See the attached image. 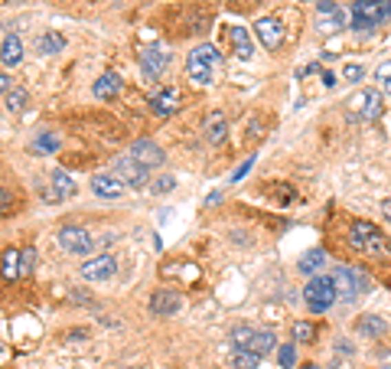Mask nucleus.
Here are the masks:
<instances>
[{
    "mask_svg": "<svg viewBox=\"0 0 391 369\" xmlns=\"http://www.w3.org/2000/svg\"><path fill=\"white\" fill-rule=\"evenodd\" d=\"M385 330H388V323L381 317H375V314H366V317L359 320V333L362 337H381Z\"/></svg>",
    "mask_w": 391,
    "mask_h": 369,
    "instance_id": "26",
    "label": "nucleus"
},
{
    "mask_svg": "<svg viewBox=\"0 0 391 369\" xmlns=\"http://www.w3.org/2000/svg\"><path fill=\"white\" fill-rule=\"evenodd\" d=\"M232 3H235V7H244V3H248V0H232Z\"/></svg>",
    "mask_w": 391,
    "mask_h": 369,
    "instance_id": "41",
    "label": "nucleus"
},
{
    "mask_svg": "<svg viewBox=\"0 0 391 369\" xmlns=\"http://www.w3.org/2000/svg\"><path fill=\"white\" fill-rule=\"evenodd\" d=\"M375 79H379V82H391V59H385L379 66V72H375Z\"/></svg>",
    "mask_w": 391,
    "mask_h": 369,
    "instance_id": "35",
    "label": "nucleus"
},
{
    "mask_svg": "<svg viewBox=\"0 0 391 369\" xmlns=\"http://www.w3.org/2000/svg\"><path fill=\"white\" fill-rule=\"evenodd\" d=\"M274 343H277L274 330H257L248 350H251V353H257V357H264V353H271V350H274Z\"/></svg>",
    "mask_w": 391,
    "mask_h": 369,
    "instance_id": "25",
    "label": "nucleus"
},
{
    "mask_svg": "<svg viewBox=\"0 0 391 369\" xmlns=\"http://www.w3.org/2000/svg\"><path fill=\"white\" fill-rule=\"evenodd\" d=\"M255 33H257L261 46H264L268 52H274V50H281L284 46V26H281L277 17H261V20L255 23Z\"/></svg>",
    "mask_w": 391,
    "mask_h": 369,
    "instance_id": "9",
    "label": "nucleus"
},
{
    "mask_svg": "<svg viewBox=\"0 0 391 369\" xmlns=\"http://www.w3.org/2000/svg\"><path fill=\"white\" fill-rule=\"evenodd\" d=\"M326 265H330V259H326L323 248H310L306 255H300V271H304V275H317V271L326 268Z\"/></svg>",
    "mask_w": 391,
    "mask_h": 369,
    "instance_id": "22",
    "label": "nucleus"
},
{
    "mask_svg": "<svg viewBox=\"0 0 391 369\" xmlns=\"http://www.w3.org/2000/svg\"><path fill=\"white\" fill-rule=\"evenodd\" d=\"M261 366V357L251 353V350H235L232 357V369H257Z\"/></svg>",
    "mask_w": 391,
    "mask_h": 369,
    "instance_id": "28",
    "label": "nucleus"
},
{
    "mask_svg": "<svg viewBox=\"0 0 391 369\" xmlns=\"http://www.w3.org/2000/svg\"><path fill=\"white\" fill-rule=\"evenodd\" d=\"M381 108H385V101H381L375 88H362V92H355L352 99L346 101V111H349L352 121H379Z\"/></svg>",
    "mask_w": 391,
    "mask_h": 369,
    "instance_id": "4",
    "label": "nucleus"
},
{
    "mask_svg": "<svg viewBox=\"0 0 391 369\" xmlns=\"http://www.w3.org/2000/svg\"><path fill=\"white\" fill-rule=\"evenodd\" d=\"M186 72L193 82L199 86H212V79H215V66H209L206 59H199L196 52H189V59H186Z\"/></svg>",
    "mask_w": 391,
    "mask_h": 369,
    "instance_id": "16",
    "label": "nucleus"
},
{
    "mask_svg": "<svg viewBox=\"0 0 391 369\" xmlns=\"http://www.w3.org/2000/svg\"><path fill=\"white\" fill-rule=\"evenodd\" d=\"M323 86L332 88V86H336V75H332V72H323Z\"/></svg>",
    "mask_w": 391,
    "mask_h": 369,
    "instance_id": "39",
    "label": "nucleus"
},
{
    "mask_svg": "<svg viewBox=\"0 0 391 369\" xmlns=\"http://www.w3.org/2000/svg\"><path fill=\"white\" fill-rule=\"evenodd\" d=\"M362 75H366V69H362V66H355V62H349V66L342 69V79H349V82H359Z\"/></svg>",
    "mask_w": 391,
    "mask_h": 369,
    "instance_id": "34",
    "label": "nucleus"
},
{
    "mask_svg": "<svg viewBox=\"0 0 391 369\" xmlns=\"http://www.w3.org/2000/svg\"><path fill=\"white\" fill-rule=\"evenodd\" d=\"M167 69H170V52L163 50V46H147L144 56H140V72H144V79L157 82Z\"/></svg>",
    "mask_w": 391,
    "mask_h": 369,
    "instance_id": "8",
    "label": "nucleus"
},
{
    "mask_svg": "<svg viewBox=\"0 0 391 369\" xmlns=\"http://www.w3.org/2000/svg\"><path fill=\"white\" fill-rule=\"evenodd\" d=\"M0 59H3V66H7V69L23 59V43L13 37V33H3V43H0Z\"/></svg>",
    "mask_w": 391,
    "mask_h": 369,
    "instance_id": "21",
    "label": "nucleus"
},
{
    "mask_svg": "<svg viewBox=\"0 0 391 369\" xmlns=\"http://www.w3.org/2000/svg\"><path fill=\"white\" fill-rule=\"evenodd\" d=\"M349 246L355 252H366V255H388V242H385V235L366 219H355L352 229H349Z\"/></svg>",
    "mask_w": 391,
    "mask_h": 369,
    "instance_id": "2",
    "label": "nucleus"
},
{
    "mask_svg": "<svg viewBox=\"0 0 391 369\" xmlns=\"http://www.w3.org/2000/svg\"><path fill=\"white\" fill-rule=\"evenodd\" d=\"M131 157L140 160L147 170H150V167H160V163L167 160V157H163V148H160L157 141H150V137H140V141L131 144Z\"/></svg>",
    "mask_w": 391,
    "mask_h": 369,
    "instance_id": "13",
    "label": "nucleus"
},
{
    "mask_svg": "<svg viewBox=\"0 0 391 369\" xmlns=\"http://www.w3.org/2000/svg\"><path fill=\"white\" fill-rule=\"evenodd\" d=\"M255 327H244V323H242V327H235V330L232 333H229V340H232V346H235V350H248V346H251V340H255Z\"/></svg>",
    "mask_w": 391,
    "mask_h": 369,
    "instance_id": "27",
    "label": "nucleus"
},
{
    "mask_svg": "<svg viewBox=\"0 0 391 369\" xmlns=\"http://www.w3.org/2000/svg\"><path fill=\"white\" fill-rule=\"evenodd\" d=\"M20 259H23V275H30V271H33V261H36V252H33V248H26Z\"/></svg>",
    "mask_w": 391,
    "mask_h": 369,
    "instance_id": "37",
    "label": "nucleus"
},
{
    "mask_svg": "<svg viewBox=\"0 0 391 369\" xmlns=\"http://www.w3.org/2000/svg\"><path fill=\"white\" fill-rule=\"evenodd\" d=\"M313 337H317V330H313V323H293V340L297 343H313Z\"/></svg>",
    "mask_w": 391,
    "mask_h": 369,
    "instance_id": "31",
    "label": "nucleus"
},
{
    "mask_svg": "<svg viewBox=\"0 0 391 369\" xmlns=\"http://www.w3.org/2000/svg\"><path fill=\"white\" fill-rule=\"evenodd\" d=\"M20 275H23V259H20V252L7 248V252H3V278L13 281V278H20Z\"/></svg>",
    "mask_w": 391,
    "mask_h": 369,
    "instance_id": "24",
    "label": "nucleus"
},
{
    "mask_svg": "<svg viewBox=\"0 0 391 369\" xmlns=\"http://www.w3.org/2000/svg\"><path fill=\"white\" fill-rule=\"evenodd\" d=\"M180 105H183L180 88H163V92H157V95L150 99V111H154L157 118H167L173 111H180Z\"/></svg>",
    "mask_w": 391,
    "mask_h": 369,
    "instance_id": "15",
    "label": "nucleus"
},
{
    "mask_svg": "<svg viewBox=\"0 0 391 369\" xmlns=\"http://www.w3.org/2000/svg\"><path fill=\"white\" fill-rule=\"evenodd\" d=\"M300 369H319V366H317V363H306V366H300Z\"/></svg>",
    "mask_w": 391,
    "mask_h": 369,
    "instance_id": "40",
    "label": "nucleus"
},
{
    "mask_svg": "<svg viewBox=\"0 0 391 369\" xmlns=\"http://www.w3.org/2000/svg\"><path fill=\"white\" fill-rule=\"evenodd\" d=\"M332 281H336V291H339V301H352L362 288H366V278L362 271L355 268H336L332 271Z\"/></svg>",
    "mask_w": 391,
    "mask_h": 369,
    "instance_id": "10",
    "label": "nucleus"
},
{
    "mask_svg": "<svg viewBox=\"0 0 391 369\" xmlns=\"http://www.w3.org/2000/svg\"><path fill=\"white\" fill-rule=\"evenodd\" d=\"M114 271H118L114 255H92V259L82 265V278H85V281H108Z\"/></svg>",
    "mask_w": 391,
    "mask_h": 369,
    "instance_id": "12",
    "label": "nucleus"
},
{
    "mask_svg": "<svg viewBox=\"0 0 391 369\" xmlns=\"http://www.w3.org/2000/svg\"><path fill=\"white\" fill-rule=\"evenodd\" d=\"M92 92H95V99H101V101L118 99V95H121V75L105 72V75H101V79L95 82V86H92Z\"/></svg>",
    "mask_w": 391,
    "mask_h": 369,
    "instance_id": "19",
    "label": "nucleus"
},
{
    "mask_svg": "<svg viewBox=\"0 0 391 369\" xmlns=\"http://www.w3.org/2000/svg\"><path fill=\"white\" fill-rule=\"evenodd\" d=\"M277 359H281V366L284 369H293V359H297V353H293V346H281V353H277Z\"/></svg>",
    "mask_w": 391,
    "mask_h": 369,
    "instance_id": "33",
    "label": "nucleus"
},
{
    "mask_svg": "<svg viewBox=\"0 0 391 369\" xmlns=\"http://www.w3.org/2000/svg\"><path fill=\"white\" fill-rule=\"evenodd\" d=\"M193 52H196V56H199V59H206L209 66H219V62H222L219 50H215V46H209V43H206V46H196Z\"/></svg>",
    "mask_w": 391,
    "mask_h": 369,
    "instance_id": "32",
    "label": "nucleus"
},
{
    "mask_svg": "<svg viewBox=\"0 0 391 369\" xmlns=\"http://www.w3.org/2000/svg\"><path fill=\"white\" fill-rule=\"evenodd\" d=\"M352 23V13H346L336 0H317V30L319 33H339Z\"/></svg>",
    "mask_w": 391,
    "mask_h": 369,
    "instance_id": "5",
    "label": "nucleus"
},
{
    "mask_svg": "<svg viewBox=\"0 0 391 369\" xmlns=\"http://www.w3.org/2000/svg\"><path fill=\"white\" fill-rule=\"evenodd\" d=\"M379 369H391V366H379Z\"/></svg>",
    "mask_w": 391,
    "mask_h": 369,
    "instance_id": "43",
    "label": "nucleus"
},
{
    "mask_svg": "<svg viewBox=\"0 0 391 369\" xmlns=\"http://www.w3.org/2000/svg\"><path fill=\"white\" fill-rule=\"evenodd\" d=\"M304 301L306 308L313 310V314H326V310L339 301V291H336V281H332V275H313L304 288Z\"/></svg>",
    "mask_w": 391,
    "mask_h": 369,
    "instance_id": "1",
    "label": "nucleus"
},
{
    "mask_svg": "<svg viewBox=\"0 0 391 369\" xmlns=\"http://www.w3.org/2000/svg\"><path fill=\"white\" fill-rule=\"evenodd\" d=\"M36 50H39V56H56V52L65 50V39L49 30V33H43V37L36 39Z\"/></svg>",
    "mask_w": 391,
    "mask_h": 369,
    "instance_id": "23",
    "label": "nucleus"
},
{
    "mask_svg": "<svg viewBox=\"0 0 391 369\" xmlns=\"http://www.w3.org/2000/svg\"><path fill=\"white\" fill-rule=\"evenodd\" d=\"M170 190H173V177H160L154 183V193H170Z\"/></svg>",
    "mask_w": 391,
    "mask_h": 369,
    "instance_id": "36",
    "label": "nucleus"
},
{
    "mask_svg": "<svg viewBox=\"0 0 391 369\" xmlns=\"http://www.w3.org/2000/svg\"><path fill=\"white\" fill-rule=\"evenodd\" d=\"M225 137H229V121L222 118L219 111H212L206 118V141L219 148V144H225Z\"/></svg>",
    "mask_w": 391,
    "mask_h": 369,
    "instance_id": "20",
    "label": "nucleus"
},
{
    "mask_svg": "<svg viewBox=\"0 0 391 369\" xmlns=\"http://www.w3.org/2000/svg\"><path fill=\"white\" fill-rule=\"evenodd\" d=\"M180 308H183V295L173 291V288H160V291H154V297H150V314H154V317H170V314H176Z\"/></svg>",
    "mask_w": 391,
    "mask_h": 369,
    "instance_id": "11",
    "label": "nucleus"
},
{
    "mask_svg": "<svg viewBox=\"0 0 391 369\" xmlns=\"http://www.w3.org/2000/svg\"><path fill=\"white\" fill-rule=\"evenodd\" d=\"M114 173L124 180V186H134V190H144L147 186V167L140 160L131 157V154H124V157L114 160Z\"/></svg>",
    "mask_w": 391,
    "mask_h": 369,
    "instance_id": "7",
    "label": "nucleus"
},
{
    "mask_svg": "<svg viewBox=\"0 0 391 369\" xmlns=\"http://www.w3.org/2000/svg\"><path fill=\"white\" fill-rule=\"evenodd\" d=\"M391 20V0H355L352 3V30H375Z\"/></svg>",
    "mask_w": 391,
    "mask_h": 369,
    "instance_id": "3",
    "label": "nucleus"
},
{
    "mask_svg": "<svg viewBox=\"0 0 391 369\" xmlns=\"http://www.w3.org/2000/svg\"><path fill=\"white\" fill-rule=\"evenodd\" d=\"M92 193L101 199H118L124 193V180L118 173H95L92 177Z\"/></svg>",
    "mask_w": 391,
    "mask_h": 369,
    "instance_id": "14",
    "label": "nucleus"
},
{
    "mask_svg": "<svg viewBox=\"0 0 391 369\" xmlns=\"http://www.w3.org/2000/svg\"><path fill=\"white\" fill-rule=\"evenodd\" d=\"M385 92H388V95H391V82H385Z\"/></svg>",
    "mask_w": 391,
    "mask_h": 369,
    "instance_id": "42",
    "label": "nucleus"
},
{
    "mask_svg": "<svg viewBox=\"0 0 391 369\" xmlns=\"http://www.w3.org/2000/svg\"><path fill=\"white\" fill-rule=\"evenodd\" d=\"M30 150H36V154H52V150H59V137L56 134H39L33 144H30Z\"/></svg>",
    "mask_w": 391,
    "mask_h": 369,
    "instance_id": "30",
    "label": "nucleus"
},
{
    "mask_svg": "<svg viewBox=\"0 0 391 369\" xmlns=\"http://www.w3.org/2000/svg\"><path fill=\"white\" fill-rule=\"evenodd\" d=\"M59 246L69 255H88L95 248V239H92V232L78 229V226H65V229H59Z\"/></svg>",
    "mask_w": 391,
    "mask_h": 369,
    "instance_id": "6",
    "label": "nucleus"
},
{
    "mask_svg": "<svg viewBox=\"0 0 391 369\" xmlns=\"http://www.w3.org/2000/svg\"><path fill=\"white\" fill-rule=\"evenodd\" d=\"M3 108L7 111H23L26 108V92L23 88H10V92H3Z\"/></svg>",
    "mask_w": 391,
    "mask_h": 369,
    "instance_id": "29",
    "label": "nucleus"
},
{
    "mask_svg": "<svg viewBox=\"0 0 391 369\" xmlns=\"http://www.w3.org/2000/svg\"><path fill=\"white\" fill-rule=\"evenodd\" d=\"M49 190H46V199L49 203H59V199H69L75 197V183H72V177H65V173H52V180H49Z\"/></svg>",
    "mask_w": 391,
    "mask_h": 369,
    "instance_id": "18",
    "label": "nucleus"
},
{
    "mask_svg": "<svg viewBox=\"0 0 391 369\" xmlns=\"http://www.w3.org/2000/svg\"><path fill=\"white\" fill-rule=\"evenodd\" d=\"M381 216L391 222V199H381Z\"/></svg>",
    "mask_w": 391,
    "mask_h": 369,
    "instance_id": "38",
    "label": "nucleus"
},
{
    "mask_svg": "<svg viewBox=\"0 0 391 369\" xmlns=\"http://www.w3.org/2000/svg\"><path fill=\"white\" fill-rule=\"evenodd\" d=\"M229 37H232L235 56H238L242 62H248L251 56H255V39H251V33H248L244 26H229Z\"/></svg>",
    "mask_w": 391,
    "mask_h": 369,
    "instance_id": "17",
    "label": "nucleus"
}]
</instances>
